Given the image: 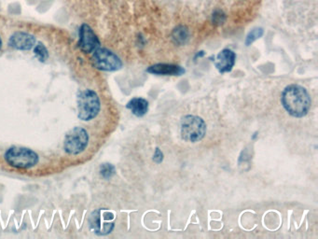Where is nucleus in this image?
<instances>
[{
  "label": "nucleus",
  "instance_id": "nucleus-19",
  "mask_svg": "<svg viewBox=\"0 0 318 239\" xmlns=\"http://www.w3.org/2000/svg\"><path fill=\"white\" fill-rule=\"evenodd\" d=\"M2 48V40H1V37H0V50Z\"/></svg>",
  "mask_w": 318,
  "mask_h": 239
},
{
  "label": "nucleus",
  "instance_id": "nucleus-1",
  "mask_svg": "<svg viewBox=\"0 0 318 239\" xmlns=\"http://www.w3.org/2000/svg\"><path fill=\"white\" fill-rule=\"evenodd\" d=\"M281 99L285 110L295 118L304 117L311 108L310 94L300 85L291 84L285 87Z\"/></svg>",
  "mask_w": 318,
  "mask_h": 239
},
{
  "label": "nucleus",
  "instance_id": "nucleus-4",
  "mask_svg": "<svg viewBox=\"0 0 318 239\" xmlns=\"http://www.w3.org/2000/svg\"><path fill=\"white\" fill-rule=\"evenodd\" d=\"M181 137L188 142H198L205 138L206 125L199 116L186 115L181 120Z\"/></svg>",
  "mask_w": 318,
  "mask_h": 239
},
{
  "label": "nucleus",
  "instance_id": "nucleus-14",
  "mask_svg": "<svg viewBox=\"0 0 318 239\" xmlns=\"http://www.w3.org/2000/svg\"><path fill=\"white\" fill-rule=\"evenodd\" d=\"M264 34V30L263 28L261 27H257V28H254L253 30H251L248 35L246 36V39H245V45L246 46H250L252 43H254L256 40L260 39Z\"/></svg>",
  "mask_w": 318,
  "mask_h": 239
},
{
  "label": "nucleus",
  "instance_id": "nucleus-6",
  "mask_svg": "<svg viewBox=\"0 0 318 239\" xmlns=\"http://www.w3.org/2000/svg\"><path fill=\"white\" fill-rule=\"evenodd\" d=\"M94 67L103 71H117L122 67V62L116 53L106 48H97L92 55Z\"/></svg>",
  "mask_w": 318,
  "mask_h": 239
},
{
  "label": "nucleus",
  "instance_id": "nucleus-11",
  "mask_svg": "<svg viewBox=\"0 0 318 239\" xmlns=\"http://www.w3.org/2000/svg\"><path fill=\"white\" fill-rule=\"evenodd\" d=\"M146 72L160 76H181L185 73V69L173 64H156L148 67Z\"/></svg>",
  "mask_w": 318,
  "mask_h": 239
},
{
  "label": "nucleus",
  "instance_id": "nucleus-13",
  "mask_svg": "<svg viewBox=\"0 0 318 239\" xmlns=\"http://www.w3.org/2000/svg\"><path fill=\"white\" fill-rule=\"evenodd\" d=\"M172 37L175 43L183 45L189 39V30L187 27L180 26L175 28V30L173 31Z\"/></svg>",
  "mask_w": 318,
  "mask_h": 239
},
{
  "label": "nucleus",
  "instance_id": "nucleus-9",
  "mask_svg": "<svg viewBox=\"0 0 318 239\" xmlns=\"http://www.w3.org/2000/svg\"><path fill=\"white\" fill-rule=\"evenodd\" d=\"M36 44V38L31 34L17 31L10 38L9 45L18 51H29Z\"/></svg>",
  "mask_w": 318,
  "mask_h": 239
},
{
  "label": "nucleus",
  "instance_id": "nucleus-8",
  "mask_svg": "<svg viewBox=\"0 0 318 239\" xmlns=\"http://www.w3.org/2000/svg\"><path fill=\"white\" fill-rule=\"evenodd\" d=\"M79 47L80 50L85 53H93L97 48L100 47V41L93 29L87 24L80 27Z\"/></svg>",
  "mask_w": 318,
  "mask_h": 239
},
{
  "label": "nucleus",
  "instance_id": "nucleus-5",
  "mask_svg": "<svg viewBox=\"0 0 318 239\" xmlns=\"http://www.w3.org/2000/svg\"><path fill=\"white\" fill-rule=\"evenodd\" d=\"M89 144V134L82 127H74L66 135L64 150L69 155H78L86 150Z\"/></svg>",
  "mask_w": 318,
  "mask_h": 239
},
{
  "label": "nucleus",
  "instance_id": "nucleus-17",
  "mask_svg": "<svg viewBox=\"0 0 318 239\" xmlns=\"http://www.w3.org/2000/svg\"><path fill=\"white\" fill-rule=\"evenodd\" d=\"M225 14L222 12H216L213 14V24L215 25H222L225 22Z\"/></svg>",
  "mask_w": 318,
  "mask_h": 239
},
{
  "label": "nucleus",
  "instance_id": "nucleus-16",
  "mask_svg": "<svg viewBox=\"0 0 318 239\" xmlns=\"http://www.w3.org/2000/svg\"><path fill=\"white\" fill-rule=\"evenodd\" d=\"M115 172H116L115 166L110 164H104L100 167V174L104 179H111L115 175Z\"/></svg>",
  "mask_w": 318,
  "mask_h": 239
},
{
  "label": "nucleus",
  "instance_id": "nucleus-10",
  "mask_svg": "<svg viewBox=\"0 0 318 239\" xmlns=\"http://www.w3.org/2000/svg\"><path fill=\"white\" fill-rule=\"evenodd\" d=\"M236 54L230 49H224L217 55L215 59V66L220 73L232 71L235 65Z\"/></svg>",
  "mask_w": 318,
  "mask_h": 239
},
{
  "label": "nucleus",
  "instance_id": "nucleus-7",
  "mask_svg": "<svg viewBox=\"0 0 318 239\" xmlns=\"http://www.w3.org/2000/svg\"><path fill=\"white\" fill-rule=\"evenodd\" d=\"M90 227L93 232L99 235L110 233L114 229V214L108 210H95L89 219Z\"/></svg>",
  "mask_w": 318,
  "mask_h": 239
},
{
  "label": "nucleus",
  "instance_id": "nucleus-18",
  "mask_svg": "<svg viewBox=\"0 0 318 239\" xmlns=\"http://www.w3.org/2000/svg\"><path fill=\"white\" fill-rule=\"evenodd\" d=\"M153 161L156 164H161L164 161V153L160 150L159 148H156V151L153 155Z\"/></svg>",
  "mask_w": 318,
  "mask_h": 239
},
{
  "label": "nucleus",
  "instance_id": "nucleus-3",
  "mask_svg": "<svg viewBox=\"0 0 318 239\" xmlns=\"http://www.w3.org/2000/svg\"><path fill=\"white\" fill-rule=\"evenodd\" d=\"M5 160L14 168L28 169L39 163L40 158L37 153L24 147H12L5 153Z\"/></svg>",
  "mask_w": 318,
  "mask_h": 239
},
{
  "label": "nucleus",
  "instance_id": "nucleus-12",
  "mask_svg": "<svg viewBox=\"0 0 318 239\" xmlns=\"http://www.w3.org/2000/svg\"><path fill=\"white\" fill-rule=\"evenodd\" d=\"M126 107L130 109L136 117H143L148 110V103L144 98L135 97L127 103Z\"/></svg>",
  "mask_w": 318,
  "mask_h": 239
},
{
  "label": "nucleus",
  "instance_id": "nucleus-2",
  "mask_svg": "<svg viewBox=\"0 0 318 239\" xmlns=\"http://www.w3.org/2000/svg\"><path fill=\"white\" fill-rule=\"evenodd\" d=\"M78 117L84 122L94 119L101 108L99 96L93 90L87 89L78 93L77 96Z\"/></svg>",
  "mask_w": 318,
  "mask_h": 239
},
{
  "label": "nucleus",
  "instance_id": "nucleus-15",
  "mask_svg": "<svg viewBox=\"0 0 318 239\" xmlns=\"http://www.w3.org/2000/svg\"><path fill=\"white\" fill-rule=\"evenodd\" d=\"M34 53L36 54L37 58L40 60V62H45L49 58V53L46 47L44 46L42 43H39L38 45H36L34 49Z\"/></svg>",
  "mask_w": 318,
  "mask_h": 239
}]
</instances>
